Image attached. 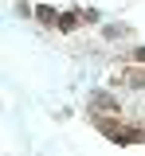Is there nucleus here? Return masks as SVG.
Wrapping results in <instances>:
<instances>
[{
    "mask_svg": "<svg viewBox=\"0 0 145 156\" xmlns=\"http://www.w3.org/2000/svg\"><path fill=\"white\" fill-rule=\"evenodd\" d=\"M79 27H86L83 8H67V12L59 16V35H71V31H79Z\"/></svg>",
    "mask_w": 145,
    "mask_h": 156,
    "instance_id": "obj_1",
    "label": "nucleus"
},
{
    "mask_svg": "<svg viewBox=\"0 0 145 156\" xmlns=\"http://www.w3.org/2000/svg\"><path fill=\"white\" fill-rule=\"evenodd\" d=\"M122 39H133L129 23H102V43H122Z\"/></svg>",
    "mask_w": 145,
    "mask_h": 156,
    "instance_id": "obj_2",
    "label": "nucleus"
},
{
    "mask_svg": "<svg viewBox=\"0 0 145 156\" xmlns=\"http://www.w3.org/2000/svg\"><path fill=\"white\" fill-rule=\"evenodd\" d=\"M59 16H63V12H55L51 4H35V20H39L47 31H59Z\"/></svg>",
    "mask_w": 145,
    "mask_h": 156,
    "instance_id": "obj_3",
    "label": "nucleus"
}]
</instances>
